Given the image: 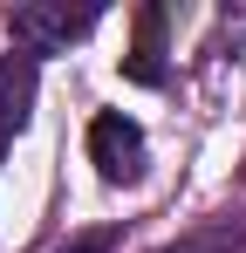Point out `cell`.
<instances>
[{"label": "cell", "mask_w": 246, "mask_h": 253, "mask_svg": "<svg viewBox=\"0 0 246 253\" xmlns=\"http://www.w3.org/2000/svg\"><path fill=\"white\" fill-rule=\"evenodd\" d=\"M89 165L103 171L110 185H130V178H144V130L130 124L123 110H103V117L89 124Z\"/></svg>", "instance_id": "cell-1"}, {"label": "cell", "mask_w": 246, "mask_h": 253, "mask_svg": "<svg viewBox=\"0 0 246 253\" xmlns=\"http://www.w3.org/2000/svg\"><path fill=\"white\" fill-rule=\"evenodd\" d=\"M89 28H96V7H82V14H69V7H21V14H14V42L28 48V55L69 48L76 35H89Z\"/></svg>", "instance_id": "cell-2"}, {"label": "cell", "mask_w": 246, "mask_h": 253, "mask_svg": "<svg viewBox=\"0 0 246 253\" xmlns=\"http://www.w3.org/2000/svg\"><path fill=\"white\" fill-rule=\"evenodd\" d=\"M35 55H0V151L28 130V110H35Z\"/></svg>", "instance_id": "cell-3"}, {"label": "cell", "mask_w": 246, "mask_h": 253, "mask_svg": "<svg viewBox=\"0 0 246 253\" xmlns=\"http://www.w3.org/2000/svg\"><path fill=\"white\" fill-rule=\"evenodd\" d=\"M164 253H240V226H233V219L199 226V233H185L178 247H164Z\"/></svg>", "instance_id": "cell-4"}, {"label": "cell", "mask_w": 246, "mask_h": 253, "mask_svg": "<svg viewBox=\"0 0 246 253\" xmlns=\"http://www.w3.org/2000/svg\"><path fill=\"white\" fill-rule=\"evenodd\" d=\"M158 28H164V14H144V35H137V55H130V83H158L164 69H158Z\"/></svg>", "instance_id": "cell-5"}, {"label": "cell", "mask_w": 246, "mask_h": 253, "mask_svg": "<svg viewBox=\"0 0 246 253\" xmlns=\"http://www.w3.org/2000/svg\"><path fill=\"white\" fill-rule=\"evenodd\" d=\"M62 253H110V240H103V233H89V240H69Z\"/></svg>", "instance_id": "cell-6"}]
</instances>
